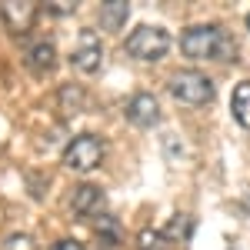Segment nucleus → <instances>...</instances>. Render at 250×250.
Returning <instances> with one entry per match:
<instances>
[{"label": "nucleus", "instance_id": "8", "mask_svg": "<svg viewBox=\"0 0 250 250\" xmlns=\"http://www.w3.org/2000/svg\"><path fill=\"white\" fill-rule=\"evenodd\" d=\"M127 120L137 124V127H154L160 120V107L150 94H134L130 104H127Z\"/></svg>", "mask_w": 250, "mask_h": 250}, {"label": "nucleus", "instance_id": "4", "mask_svg": "<svg viewBox=\"0 0 250 250\" xmlns=\"http://www.w3.org/2000/svg\"><path fill=\"white\" fill-rule=\"evenodd\" d=\"M100 160H104V144H100V137H94V134L74 137V140L67 144V150H63V167H67V170H77V173L94 170Z\"/></svg>", "mask_w": 250, "mask_h": 250}, {"label": "nucleus", "instance_id": "7", "mask_svg": "<svg viewBox=\"0 0 250 250\" xmlns=\"http://www.w3.org/2000/svg\"><path fill=\"white\" fill-rule=\"evenodd\" d=\"M104 190L100 187H94V184H83V187H77L74 190V197H70V210L77 213V217H83V220H90V217H104Z\"/></svg>", "mask_w": 250, "mask_h": 250}, {"label": "nucleus", "instance_id": "1", "mask_svg": "<svg viewBox=\"0 0 250 250\" xmlns=\"http://www.w3.org/2000/svg\"><path fill=\"white\" fill-rule=\"evenodd\" d=\"M180 50L193 60H230L237 47L230 43V37L220 27L207 23V27H190L180 37Z\"/></svg>", "mask_w": 250, "mask_h": 250}, {"label": "nucleus", "instance_id": "15", "mask_svg": "<svg viewBox=\"0 0 250 250\" xmlns=\"http://www.w3.org/2000/svg\"><path fill=\"white\" fill-rule=\"evenodd\" d=\"M3 250H37V247H34L30 233H10V237L3 240Z\"/></svg>", "mask_w": 250, "mask_h": 250}, {"label": "nucleus", "instance_id": "3", "mask_svg": "<svg viewBox=\"0 0 250 250\" xmlns=\"http://www.w3.org/2000/svg\"><path fill=\"white\" fill-rule=\"evenodd\" d=\"M170 94L177 97L180 104L200 107V104H210L213 100V83H210V77H204L200 70H180V74H173V80H170Z\"/></svg>", "mask_w": 250, "mask_h": 250}, {"label": "nucleus", "instance_id": "6", "mask_svg": "<svg viewBox=\"0 0 250 250\" xmlns=\"http://www.w3.org/2000/svg\"><path fill=\"white\" fill-rule=\"evenodd\" d=\"M100 57H104V47H100V40H97L94 30H83L80 34V43L74 47V54H70V63L83 70V74H94L97 67H100Z\"/></svg>", "mask_w": 250, "mask_h": 250}, {"label": "nucleus", "instance_id": "12", "mask_svg": "<svg viewBox=\"0 0 250 250\" xmlns=\"http://www.w3.org/2000/svg\"><path fill=\"white\" fill-rule=\"evenodd\" d=\"M80 107H83V90L74 87V83L60 87V110H63V114H77Z\"/></svg>", "mask_w": 250, "mask_h": 250}, {"label": "nucleus", "instance_id": "18", "mask_svg": "<svg viewBox=\"0 0 250 250\" xmlns=\"http://www.w3.org/2000/svg\"><path fill=\"white\" fill-rule=\"evenodd\" d=\"M167 233H170V237H177V233L184 237V233H187V220H173V224H170V230H167Z\"/></svg>", "mask_w": 250, "mask_h": 250}, {"label": "nucleus", "instance_id": "10", "mask_svg": "<svg viewBox=\"0 0 250 250\" xmlns=\"http://www.w3.org/2000/svg\"><path fill=\"white\" fill-rule=\"evenodd\" d=\"M130 17V3L127 0H110V3H100V23L107 30H120Z\"/></svg>", "mask_w": 250, "mask_h": 250}, {"label": "nucleus", "instance_id": "9", "mask_svg": "<svg viewBox=\"0 0 250 250\" xmlns=\"http://www.w3.org/2000/svg\"><path fill=\"white\" fill-rule=\"evenodd\" d=\"M27 67L34 70V74H50L54 67H57V50H54V43L50 40H37V43H30V50H27Z\"/></svg>", "mask_w": 250, "mask_h": 250}, {"label": "nucleus", "instance_id": "11", "mask_svg": "<svg viewBox=\"0 0 250 250\" xmlns=\"http://www.w3.org/2000/svg\"><path fill=\"white\" fill-rule=\"evenodd\" d=\"M230 110H233V117H237V124H244L250 130V80H244V83L233 87Z\"/></svg>", "mask_w": 250, "mask_h": 250}, {"label": "nucleus", "instance_id": "5", "mask_svg": "<svg viewBox=\"0 0 250 250\" xmlns=\"http://www.w3.org/2000/svg\"><path fill=\"white\" fill-rule=\"evenodd\" d=\"M0 20L14 34H27L37 20V3H30V0H0Z\"/></svg>", "mask_w": 250, "mask_h": 250}, {"label": "nucleus", "instance_id": "16", "mask_svg": "<svg viewBox=\"0 0 250 250\" xmlns=\"http://www.w3.org/2000/svg\"><path fill=\"white\" fill-rule=\"evenodd\" d=\"M74 7H77L74 0H54V3H47V10H50V14H70Z\"/></svg>", "mask_w": 250, "mask_h": 250}, {"label": "nucleus", "instance_id": "2", "mask_svg": "<svg viewBox=\"0 0 250 250\" xmlns=\"http://www.w3.org/2000/svg\"><path fill=\"white\" fill-rule=\"evenodd\" d=\"M167 50H170V34L164 27L144 23V27H137L134 34L127 37V54L137 60H160Z\"/></svg>", "mask_w": 250, "mask_h": 250}, {"label": "nucleus", "instance_id": "14", "mask_svg": "<svg viewBox=\"0 0 250 250\" xmlns=\"http://www.w3.org/2000/svg\"><path fill=\"white\" fill-rule=\"evenodd\" d=\"M137 250H167V247H164V233L140 230V233H137Z\"/></svg>", "mask_w": 250, "mask_h": 250}, {"label": "nucleus", "instance_id": "13", "mask_svg": "<svg viewBox=\"0 0 250 250\" xmlns=\"http://www.w3.org/2000/svg\"><path fill=\"white\" fill-rule=\"evenodd\" d=\"M94 230H97V237H100L104 244H117V240H120V227H117L114 217H107V213L94 220Z\"/></svg>", "mask_w": 250, "mask_h": 250}, {"label": "nucleus", "instance_id": "19", "mask_svg": "<svg viewBox=\"0 0 250 250\" xmlns=\"http://www.w3.org/2000/svg\"><path fill=\"white\" fill-rule=\"evenodd\" d=\"M247 27H250V14H247Z\"/></svg>", "mask_w": 250, "mask_h": 250}, {"label": "nucleus", "instance_id": "17", "mask_svg": "<svg viewBox=\"0 0 250 250\" xmlns=\"http://www.w3.org/2000/svg\"><path fill=\"white\" fill-rule=\"evenodd\" d=\"M50 250H83V244L80 240H57Z\"/></svg>", "mask_w": 250, "mask_h": 250}]
</instances>
